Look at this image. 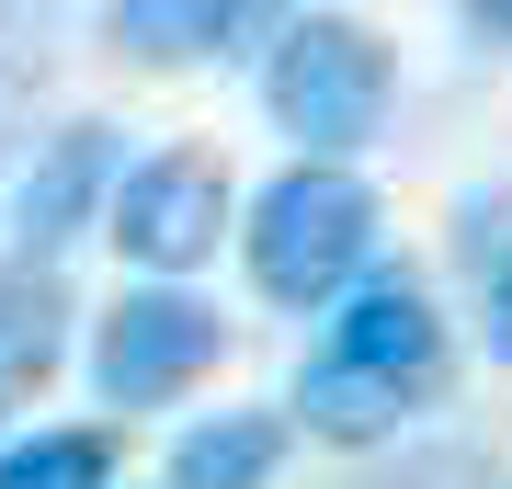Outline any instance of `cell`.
I'll use <instances>...</instances> for the list:
<instances>
[{"instance_id":"cell-6","label":"cell","mask_w":512,"mask_h":489,"mask_svg":"<svg viewBox=\"0 0 512 489\" xmlns=\"http://www.w3.org/2000/svg\"><path fill=\"white\" fill-rule=\"evenodd\" d=\"M330 364H353V376H387V387H433L444 364V319L433 296L410 285V273H365V285L342 296V330H330Z\"/></svg>"},{"instance_id":"cell-13","label":"cell","mask_w":512,"mask_h":489,"mask_svg":"<svg viewBox=\"0 0 512 489\" xmlns=\"http://www.w3.org/2000/svg\"><path fill=\"white\" fill-rule=\"evenodd\" d=\"M490 353L512 364V251H501V273H490Z\"/></svg>"},{"instance_id":"cell-3","label":"cell","mask_w":512,"mask_h":489,"mask_svg":"<svg viewBox=\"0 0 512 489\" xmlns=\"http://www.w3.org/2000/svg\"><path fill=\"white\" fill-rule=\"evenodd\" d=\"M217 353H228V330H217V308H205V296H183V285H137L126 308H103L92 376H103L114 410H160V399H183Z\"/></svg>"},{"instance_id":"cell-5","label":"cell","mask_w":512,"mask_h":489,"mask_svg":"<svg viewBox=\"0 0 512 489\" xmlns=\"http://www.w3.org/2000/svg\"><path fill=\"white\" fill-rule=\"evenodd\" d=\"M114 160H126V148H114L103 114H92V126H57V137L35 148V171L12 182V262H46V273H57V251L103 217Z\"/></svg>"},{"instance_id":"cell-10","label":"cell","mask_w":512,"mask_h":489,"mask_svg":"<svg viewBox=\"0 0 512 489\" xmlns=\"http://www.w3.org/2000/svg\"><path fill=\"white\" fill-rule=\"evenodd\" d=\"M239 35H262V12H228V0H114V46H137V57H217Z\"/></svg>"},{"instance_id":"cell-2","label":"cell","mask_w":512,"mask_h":489,"mask_svg":"<svg viewBox=\"0 0 512 489\" xmlns=\"http://www.w3.org/2000/svg\"><path fill=\"white\" fill-rule=\"evenodd\" d=\"M387 80H399V69H387V35H376V23H342V12H296V23H274V57H262V103H274L285 137L319 148V171L342 160V148L376 137Z\"/></svg>"},{"instance_id":"cell-11","label":"cell","mask_w":512,"mask_h":489,"mask_svg":"<svg viewBox=\"0 0 512 489\" xmlns=\"http://www.w3.org/2000/svg\"><path fill=\"white\" fill-rule=\"evenodd\" d=\"M0 489H114V433H23V444H0Z\"/></svg>"},{"instance_id":"cell-12","label":"cell","mask_w":512,"mask_h":489,"mask_svg":"<svg viewBox=\"0 0 512 489\" xmlns=\"http://www.w3.org/2000/svg\"><path fill=\"white\" fill-rule=\"evenodd\" d=\"M35 91H46V46L23 35V23H0V148H12V126L35 114Z\"/></svg>"},{"instance_id":"cell-1","label":"cell","mask_w":512,"mask_h":489,"mask_svg":"<svg viewBox=\"0 0 512 489\" xmlns=\"http://www.w3.org/2000/svg\"><path fill=\"white\" fill-rule=\"evenodd\" d=\"M365 251H376V194L353 171H285L262 182L251 205V285L274 308H330V296L365 285Z\"/></svg>"},{"instance_id":"cell-8","label":"cell","mask_w":512,"mask_h":489,"mask_svg":"<svg viewBox=\"0 0 512 489\" xmlns=\"http://www.w3.org/2000/svg\"><path fill=\"white\" fill-rule=\"evenodd\" d=\"M57 353H69V285L46 262H0V399H23Z\"/></svg>"},{"instance_id":"cell-9","label":"cell","mask_w":512,"mask_h":489,"mask_svg":"<svg viewBox=\"0 0 512 489\" xmlns=\"http://www.w3.org/2000/svg\"><path fill=\"white\" fill-rule=\"evenodd\" d=\"M296 421H308V433H330V444H387L410 421V387H387V376H353V364H308V376H296Z\"/></svg>"},{"instance_id":"cell-4","label":"cell","mask_w":512,"mask_h":489,"mask_svg":"<svg viewBox=\"0 0 512 489\" xmlns=\"http://www.w3.org/2000/svg\"><path fill=\"white\" fill-rule=\"evenodd\" d=\"M217 228H228V171L205 148H160L114 182V251L137 273H194L217 251Z\"/></svg>"},{"instance_id":"cell-7","label":"cell","mask_w":512,"mask_h":489,"mask_svg":"<svg viewBox=\"0 0 512 489\" xmlns=\"http://www.w3.org/2000/svg\"><path fill=\"white\" fill-rule=\"evenodd\" d=\"M274 455H285V421L274 410H217V421H194V433L171 444V467L148 489H262Z\"/></svg>"}]
</instances>
